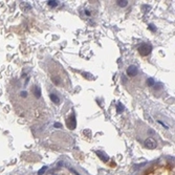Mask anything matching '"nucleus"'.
<instances>
[{"instance_id": "8", "label": "nucleus", "mask_w": 175, "mask_h": 175, "mask_svg": "<svg viewBox=\"0 0 175 175\" xmlns=\"http://www.w3.org/2000/svg\"><path fill=\"white\" fill-rule=\"evenodd\" d=\"M147 83H148V85H149V86H153L155 82H154V80H153L152 78H149L148 80H147Z\"/></svg>"}, {"instance_id": "14", "label": "nucleus", "mask_w": 175, "mask_h": 175, "mask_svg": "<svg viewBox=\"0 0 175 175\" xmlns=\"http://www.w3.org/2000/svg\"><path fill=\"white\" fill-rule=\"evenodd\" d=\"M55 127H57V128H61L62 127V125L60 123H55Z\"/></svg>"}, {"instance_id": "13", "label": "nucleus", "mask_w": 175, "mask_h": 175, "mask_svg": "<svg viewBox=\"0 0 175 175\" xmlns=\"http://www.w3.org/2000/svg\"><path fill=\"white\" fill-rule=\"evenodd\" d=\"M52 82H54L55 84H60V80H58V79H55V78H52Z\"/></svg>"}, {"instance_id": "16", "label": "nucleus", "mask_w": 175, "mask_h": 175, "mask_svg": "<svg viewBox=\"0 0 175 175\" xmlns=\"http://www.w3.org/2000/svg\"><path fill=\"white\" fill-rule=\"evenodd\" d=\"M85 13H86V15H87V16H89V15H90V12H88V10H86Z\"/></svg>"}, {"instance_id": "10", "label": "nucleus", "mask_w": 175, "mask_h": 175, "mask_svg": "<svg viewBox=\"0 0 175 175\" xmlns=\"http://www.w3.org/2000/svg\"><path fill=\"white\" fill-rule=\"evenodd\" d=\"M47 4L49 5V6H51V8H55V6H57V5H58V3L56 2V1H48V2H47Z\"/></svg>"}, {"instance_id": "12", "label": "nucleus", "mask_w": 175, "mask_h": 175, "mask_svg": "<svg viewBox=\"0 0 175 175\" xmlns=\"http://www.w3.org/2000/svg\"><path fill=\"white\" fill-rule=\"evenodd\" d=\"M45 170H46V167H43V168H42V169L39 171V173H38V175H42V174H43V173L45 172Z\"/></svg>"}, {"instance_id": "2", "label": "nucleus", "mask_w": 175, "mask_h": 175, "mask_svg": "<svg viewBox=\"0 0 175 175\" xmlns=\"http://www.w3.org/2000/svg\"><path fill=\"white\" fill-rule=\"evenodd\" d=\"M156 145H157L156 142L153 138H151V137H149L148 139H146V142H145V146L148 149H154L155 147H156Z\"/></svg>"}, {"instance_id": "1", "label": "nucleus", "mask_w": 175, "mask_h": 175, "mask_svg": "<svg viewBox=\"0 0 175 175\" xmlns=\"http://www.w3.org/2000/svg\"><path fill=\"white\" fill-rule=\"evenodd\" d=\"M152 50V46L150 44H147V43H142L141 45L138 46V52L141 54L142 56H147L149 55Z\"/></svg>"}, {"instance_id": "11", "label": "nucleus", "mask_w": 175, "mask_h": 175, "mask_svg": "<svg viewBox=\"0 0 175 175\" xmlns=\"http://www.w3.org/2000/svg\"><path fill=\"white\" fill-rule=\"evenodd\" d=\"M117 112H122V111H123V109H124V107L122 106L121 103H118L117 106Z\"/></svg>"}, {"instance_id": "7", "label": "nucleus", "mask_w": 175, "mask_h": 175, "mask_svg": "<svg viewBox=\"0 0 175 175\" xmlns=\"http://www.w3.org/2000/svg\"><path fill=\"white\" fill-rule=\"evenodd\" d=\"M34 93H35V96H36V97H40L41 91H40V88H39L38 86H35V87H34Z\"/></svg>"}, {"instance_id": "6", "label": "nucleus", "mask_w": 175, "mask_h": 175, "mask_svg": "<svg viewBox=\"0 0 175 175\" xmlns=\"http://www.w3.org/2000/svg\"><path fill=\"white\" fill-rule=\"evenodd\" d=\"M49 97H50V100H51L54 103H56V104H59V103H60V99H59V97H58L57 96H56V94L51 93Z\"/></svg>"}, {"instance_id": "9", "label": "nucleus", "mask_w": 175, "mask_h": 175, "mask_svg": "<svg viewBox=\"0 0 175 175\" xmlns=\"http://www.w3.org/2000/svg\"><path fill=\"white\" fill-rule=\"evenodd\" d=\"M117 4L121 6V8H123V6H126L128 4V1H117Z\"/></svg>"}, {"instance_id": "5", "label": "nucleus", "mask_w": 175, "mask_h": 175, "mask_svg": "<svg viewBox=\"0 0 175 175\" xmlns=\"http://www.w3.org/2000/svg\"><path fill=\"white\" fill-rule=\"evenodd\" d=\"M67 125H68L69 129H75V128H76V121H75V117H71L67 121Z\"/></svg>"}, {"instance_id": "4", "label": "nucleus", "mask_w": 175, "mask_h": 175, "mask_svg": "<svg viewBox=\"0 0 175 175\" xmlns=\"http://www.w3.org/2000/svg\"><path fill=\"white\" fill-rule=\"evenodd\" d=\"M97 156H99L101 159L103 160V162H108V160H109V157H108V155L105 154V153H103V152L97 151Z\"/></svg>"}, {"instance_id": "3", "label": "nucleus", "mask_w": 175, "mask_h": 175, "mask_svg": "<svg viewBox=\"0 0 175 175\" xmlns=\"http://www.w3.org/2000/svg\"><path fill=\"white\" fill-rule=\"evenodd\" d=\"M137 72H138V69L136 68L134 65L129 66L128 69H127V75L129 77H135L136 75H137Z\"/></svg>"}, {"instance_id": "15", "label": "nucleus", "mask_w": 175, "mask_h": 175, "mask_svg": "<svg viewBox=\"0 0 175 175\" xmlns=\"http://www.w3.org/2000/svg\"><path fill=\"white\" fill-rule=\"evenodd\" d=\"M149 27H150V29H151V30H154V26H153L152 24H150V25H149Z\"/></svg>"}]
</instances>
